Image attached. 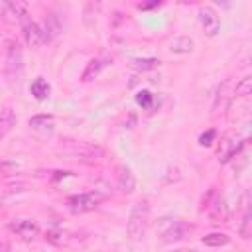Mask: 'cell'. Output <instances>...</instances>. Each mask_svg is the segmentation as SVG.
<instances>
[{"label": "cell", "instance_id": "obj_18", "mask_svg": "<svg viewBox=\"0 0 252 252\" xmlns=\"http://www.w3.org/2000/svg\"><path fill=\"white\" fill-rule=\"evenodd\" d=\"M30 126L35 128V130H45V128L53 126V118L49 114H37V116L30 118Z\"/></svg>", "mask_w": 252, "mask_h": 252}, {"label": "cell", "instance_id": "obj_24", "mask_svg": "<svg viewBox=\"0 0 252 252\" xmlns=\"http://www.w3.org/2000/svg\"><path fill=\"white\" fill-rule=\"evenodd\" d=\"M173 252H195V250H191V248H189V250H173Z\"/></svg>", "mask_w": 252, "mask_h": 252}, {"label": "cell", "instance_id": "obj_23", "mask_svg": "<svg viewBox=\"0 0 252 252\" xmlns=\"http://www.w3.org/2000/svg\"><path fill=\"white\" fill-rule=\"evenodd\" d=\"M0 252H10V244L6 240H0Z\"/></svg>", "mask_w": 252, "mask_h": 252}, {"label": "cell", "instance_id": "obj_13", "mask_svg": "<svg viewBox=\"0 0 252 252\" xmlns=\"http://www.w3.org/2000/svg\"><path fill=\"white\" fill-rule=\"evenodd\" d=\"M14 124H16V114H14V110H12V108H4V110L0 112V138H2L4 134H8Z\"/></svg>", "mask_w": 252, "mask_h": 252}, {"label": "cell", "instance_id": "obj_9", "mask_svg": "<svg viewBox=\"0 0 252 252\" xmlns=\"http://www.w3.org/2000/svg\"><path fill=\"white\" fill-rule=\"evenodd\" d=\"M211 207V219L215 220V222H224L226 220V217H228V209H226V203H224V199L222 197H217L215 199V203L213 205H209Z\"/></svg>", "mask_w": 252, "mask_h": 252}, {"label": "cell", "instance_id": "obj_14", "mask_svg": "<svg viewBox=\"0 0 252 252\" xmlns=\"http://www.w3.org/2000/svg\"><path fill=\"white\" fill-rule=\"evenodd\" d=\"M30 91H32V94H33L37 100H43V98H47V94H49V85H47V81H45V79L37 77V79L32 83Z\"/></svg>", "mask_w": 252, "mask_h": 252}, {"label": "cell", "instance_id": "obj_4", "mask_svg": "<svg viewBox=\"0 0 252 252\" xmlns=\"http://www.w3.org/2000/svg\"><path fill=\"white\" fill-rule=\"evenodd\" d=\"M199 22H201L207 37H215L220 32V18L215 12V8H211V6H203L199 10Z\"/></svg>", "mask_w": 252, "mask_h": 252}, {"label": "cell", "instance_id": "obj_3", "mask_svg": "<svg viewBox=\"0 0 252 252\" xmlns=\"http://www.w3.org/2000/svg\"><path fill=\"white\" fill-rule=\"evenodd\" d=\"M24 71V55L18 43H12L8 49V57H6V77L8 81H20Z\"/></svg>", "mask_w": 252, "mask_h": 252}, {"label": "cell", "instance_id": "obj_5", "mask_svg": "<svg viewBox=\"0 0 252 252\" xmlns=\"http://www.w3.org/2000/svg\"><path fill=\"white\" fill-rule=\"evenodd\" d=\"M98 201H100V197L96 193H79V195H71L67 199V207L73 213H87V211H93L98 205Z\"/></svg>", "mask_w": 252, "mask_h": 252}, {"label": "cell", "instance_id": "obj_8", "mask_svg": "<svg viewBox=\"0 0 252 252\" xmlns=\"http://www.w3.org/2000/svg\"><path fill=\"white\" fill-rule=\"evenodd\" d=\"M118 187L126 193H132L136 189V177L130 171V167H126V165L118 167Z\"/></svg>", "mask_w": 252, "mask_h": 252}, {"label": "cell", "instance_id": "obj_11", "mask_svg": "<svg viewBox=\"0 0 252 252\" xmlns=\"http://www.w3.org/2000/svg\"><path fill=\"white\" fill-rule=\"evenodd\" d=\"M193 39L191 37H187V35H181V37H175V39H171V43H169V49L173 51V53H191L193 51Z\"/></svg>", "mask_w": 252, "mask_h": 252}, {"label": "cell", "instance_id": "obj_22", "mask_svg": "<svg viewBox=\"0 0 252 252\" xmlns=\"http://www.w3.org/2000/svg\"><path fill=\"white\" fill-rule=\"evenodd\" d=\"M215 130H207L205 134H201V138H199V144L201 146H211L213 144V140H215Z\"/></svg>", "mask_w": 252, "mask_h": 252}, {"label": "cell", "instance_id": "obj_7", "mask_svg": "<svg viewBox=\"0 0 252 252\" xmlns=\"http://www.w3.org/2000/svg\"><path fill=\"white\" fill-rule=\"evenodd\" d=\"M10 230L22 240H33L39 234V226L30 219H18L10 224Z\"/></svg>", "mask_w": 252, "mask_h": 252}, {"label": "cell", "instance_id": "obj_19", "mask_svg": "<svg viewBox=\"0 0 252 252\" xmlns=\"http://www.w3.org/2000/svg\"><path fill=\"white\" fill-rule=\"evenodd\" d=\"M250 93H252V79H250V77L240 79V81L236 83V87H234V94H236V96H248Z\"/></svg>", "mask_w": 252, "mask_h": 252}, {"label": "cell", "instance_id": "obj_2", "mask_svg": "<svg viewBox=\"0 0 252 252\" xmlns=\"http://www.w3.org/2000/svg\"><path fill=\"white\" fill-rule=\"evenodd\" d=\"M165 220L167 222L159 230L163 242H181V240H187L195 232V226L185 220H169V219Z\"/></svg>", "mask_w": 252, "mask_h": 252}, {"label": "cell", "instance_id": "obj_17", "mask_svg": "<svg viewBox=\"0 0 252 252\" xmlns=\"http://www.w3.org/2000/svg\"><path fill=\"white\" fill-rule=\"evenodd\" d=\"M226 89H228V81H224V83L219 87V91H217V96H215V104H213V112H219V108L222 110V108L226 106V98H228V94H226Z\"/></svg>", "mask_w": 252, "mask_h": 252}, {"label": "cell", "instance_id": "obj_1", "mask_svg": "<svg viewBox=\"0 0 252 252\" xmlns=\"http://www.w3.org/2000/svg\"><path fill=\"white\" fill-rule=\"evenodd\" d=\"M150 222V205L148 201H138L130 213L128 224H126V232L130 236V240H142L146 234Z\"/></svg>", "mask_w": 252, "mask_h": 252}, {"label": "cell", "instance_id": "obj_20", "mask_svg": "<svg viewBox=\"0 0 252 252\" xmlns=\"http://www.w3.org/2000/svg\"><path fill=\"white\" fill-rule=\"evenodd\" d=\"M136 102H138L142 108H150L152 102H154V94H152L150 91H140V93L136 94Z\"/></svg>", "mask_w": 252, "mask_h": 252}, {"label": "cell", "instance_id": "obj_12", "mask_svg": "<svg viewBox=\"0 0 252 252\" xmlns=\"http://www.w3.org/2000/svg\"><path fill=\"white\" fill-rule=\"evenodd\" d=\"M59 30H61V26H59V22H57L55 14H49V16L45 18V22H43V28H41L45 41H49L51 37H55V35L59 33Z\"/></svg>", "mask_w": 252, "mask_h": 252}, {"label": "cell", "instance_id": "obj_21", "mask_svg": "<svg viewBox=\"0 0 252 252\" xmlns=\"http://www.w3.org/2000/svg\"><path fill=\"white\" fill-rule=\"evenodd\" d=\"M240 236L242 238L250 236V211H248V207H244V217H242V224H240Z\"/></svg>", "mask_w": 252, "mask_h": 252}, {"label": "cell", "instance_id": "obj_6", "mask_svg": "<svg viewBox=\"0 0 252 252\" xmlns=\"http://www.w3.org/2000/svg\"><path fill=\"white\" fill-rule=\"evenodd\" d=\"M22 35H24V39H26V43H28L30 47H39V45L45 43L41 26L35 24L32 18H24V20H22Z\"/></svg>", "mask_w": 252, "mask_h": 252}, {"label": "cell", "instance_id": "obj_15", "mask_svg": "<svg viewBox=\"0 0 252 252\" xmlns=\"http://www.w3.org/2000/svg\"><path fill=\"white\" fill-rule=\"evenodd\" d=\"M230 242V236L228 234H224V232H211V234H205L203 236V244H207V246H224V244H228Z\"/></svg>", "mask_w": 252, "mask_h": 252}, {"label": "cell", "instance_id": "obj_16", "mask_svg": "<svg viewBox=\"0 0 252 252\" xmlns=\"http://www.w3.org/2000/svg\"><path fill=\"white\" fill-rule=\"evenodd\" d=\"M106 63L102 61V59H91L89 61V65H87V69H85V73H83V81L87 83V81H93L98 73H100V69L104 67Z\"/></svg>", "mask_w": 252, "mask_h": 252}, {"label": "cell", "instance_id": "obj_10", "mask_svg": "<svg viewBox=\"0 0 252 252\" xmlns=\"http://www.w3.org/2000/svg\"><path fill=\"white\" fill-rule=\"evenodd\" d=\"M130 67H132L134 71L146 73V71H152V69L159 67V59H156V57H140V59H132V61H130Z\"/></svg>", "mask_w": 252, "mask_h": 252}]
</instances>
